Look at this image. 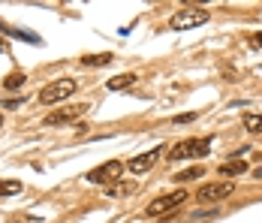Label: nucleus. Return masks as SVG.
I'll list each match as a JSON object with an SVG mask.
<instances>
[{"instance_id": "1", "label": "nucleus", "mask_w": 262, "mask_h": 223, "mask_svg": "<svg viewBox=\"0 0 262 223\" xmlns=\"http://www.w3.org/2000/svg\"><path fill=\"white\" fill-rule=\"evenodd\" d=\"M208 18H211L208 9L193 6V9H181V12H175V15L169 18V27H172V30H193V27L208 25Z\"/></svg>"}, {"instance_id": "2", "label": "nucleus", "mask_w": 262, "mask_h": 223, "mask_svg": "<svg viewBox=\"0 0 262 223\" xmlns=\"http://www.w3.org/2000/svg\"><path fill=\"white\" fill-rule=\"evenodd\" d=\"M76 91H79V82H76V78H60V82H54V85H49V88L39 91V103L54 106V103H63L67 97H73Z\"/></svg>"}, {"instance_id": "3", "label": "nucleus", "mask_w": 262, "mask_h": 223, "mask_svg": "<svg viewBox=\"0 0 262 223\" xmlns=\"http://www.w3.org/2000/svg\"><path fill=\"white\" fill-rule=\"evenodd\" d=\"M211 148V139H184L178 145L169 148V160H193V157H205Z\"/></svg>"}, {"instance_id": "4", "label": "nucleus", "mask_w": 262, "mask_h": 223, "mask_svg": "<svg viewBox=\"0 0 262 223\" xmlns=\"http://www.w3.org/2000/svg\"><path fill=\"white\" fill-rule=\"evenodd\" d=\"M235 193V181H214V184H202L196 199L199 202H220V199Z\"/></svg>"}, {"instance_id": "5", "label": "nucleus", "mask_w": 262, "mask_h": 223, "mask_svg": "<svg viewBox=\"0 0 262 223\" xmlns=\"http://www.w3.org/2000/svg\"><path fill=\"white\" fill-rule=\"evenodd\" d=\"M181 202H187V190H175V193H169V196H160L154 199L148 208H145V214L148 217H163V214H169L175 205H181Z\"/></svg>"}, {"instance_id": "6", "label": "nucleus", "mask_w": 262, "mask_h": 223, "mask_svg": "<svg viewBox=\"0 0 262 223\" xmlns=\"http://www.w3.org/2000/svg\"><path fill=\"white\" fill-rule=\"evenodd\" d=\"M121 172H124V163L121 160H108L103 166H97L94 172H88V181L91 184H108V181H118Z\"/></svg>"}, {"instance_id": "7", "label": "nucleus", "mask_w": 262, "mask_h": 223, "mask_svg": "<svg viewBox=\"0 0 262 223\" xmlns=\"http://www.w3.org/2000/svg\"><path fill=\"white\" fill-rule=\"evenodd\" d=\"M91 106H73V109H60V112H52L49 118H46V124L49 127H60V124H70V121H76V118H81L84 112H88Z\"/></svg>"}, {"instance_id": "8", "label": "nucleus", "mask_w": 262, "mask_h": 223, "mask_svg": "<svg viewBox=\"0 0 262 223\" xmlns=\"http://www.w3.org/2000/svg\"><path fill=\"white\" fill-rule=\"evenodd\" d=\"M157 157H160V148L157 151H148V154H139V157H133V160H130V172H136V175L148 172V169L157 163Z\"/></svg>"}, {"instance_id": "9", "label": "nucleus", "mask_w": 262, "mask_h": 223, "mask_svg": "<svg viewBox=\"0 0 262 223\" xmlns=\"http://www.w3.org/2000/svg\"><path fill=\"white\" fill-rule=\"evenodd\" d=\"M217 172L226 175V178H235V175L247 172V163H244V160H229V163H220V166H217Z\"/></svg>"}, {"instance_id": "10", "label": "nucleus", "mask_w": 262, "mask_h": 223, "mask_svg": "<svg viewBox=\"0 0 262 223\" xmlns=\"http://www.w3.org/2000/svg\"><path fill=\"white\" fill-rule=\"evenodd\" d=\"M133 85H136V73H124V75H115L108 82V91H127Z\"/></svg>"}, {"instance_id": "11", "label": "nucleus", "mask_w": 262, "mask_h": 223, "mask_svg": "<svg viewBox=\"0 0 262 223\" xmlns=\"http://www.w3.org/2000/svg\"><path fill=\"white\" fill-rule=\"evenodd\" d=\"M241 121H244V130H247V133H262V115H256V112H244Z\"/></svg>"}, {"instance_id": "12", "label": "nucleus", "mask_w": 262, "mask_h": 223, "mask_svg": "<svg viewBox=\"0 0 262 223\" xmlns=\"http://www.w3.org/2000/svg\"><path fill=\"white\" fill-rule=\"evenodd\" d=\"M81 64H84V67H108V64H112V54H108V51H103V54H84Z\"/></svg>"}, {"instance_id": "13", "label": "nucleus", "mask_w": 262, "mask_h": 223, "mask_svg": "<svg viewBox=\"0 0 262 223\" xmlns=\"http://www.w3.org/2000/svg\"><path fill=\"white\" fill-rule=\"evenodd\" d=\"M0 30H3V33H12V39H27V43H33V46H39V36H33L30 30H15V27H6V25H0Z\"/></svg>"}, {"instance_id": "14", "label": "nucleus", "mask_w": 262, "mask_h": 223, "mask_svg": "<svg viewBox=\"0 0 262 223\" xmlns=\"http://www.w3.org/2000/svg\"><path fill=\"white\" fill-rule=\"evenodd\" d=\"M25 190L21 181H0V196H18Z\"/></svg>"}, {"instance_id": "15", "label": "nucleus", "mask_w": 262, "mask_h": 223, "mask_svg": "<svg viewBox=\"0 0 262 223\" xmlns=\"http://www.w3.org/2000/svg\"><path fill=\"white\" fill-rule=\"evenodd\" d=\"M25 82H27L25 73H9L6 78H3V88H6V91H18V88H21Z\"/></svg>"}, {"instance_id": "16", "label": "nucleus", "mask_w": 262, "mask_h": 223, "mask_svg": "<svg viewBox=\"0 0 262 223\" xmlns=\"http://www.w3.org/2000/svg\"><path fill=\"white\" fill-rule=\"evenodd\" d=\"M202 175H205V169H202V166H190V169H187V172H181L175 181H193V178H202Z\"/></svg>"}, {"instance_id": "17", "label": "nucleus", "mask_w": 262, "mask_h": 223, "mask_svg": "<svg viewBox=\"0 0 262 223\" xmlns=\"http://www.w3.org/2000/svg\"><path fill=\"white\" fill-rule=\"evenodd\" d=\"M220 211H217V205L208 208V211H193V220H208V217H217Z\"/></svg>"}, {"instance_id": "18", "label": "nucleus", "mask_w": 262, "mask_h": 223, "mask_svg": "<svg viewBox=\"0 0 262 223\" xmlns=\"http://www.w3.org/2000/svg\"><path fill=\"white\" fill-rule=\"evenodd\" d=\"M196 121V112H187V115H175V124H190Z\"/></svg>"}, {"instance_id": "19", "label": "nucleus", "mask_w": 262, "mask_h": 223, "mask_svg": "<svg viewBox=\"0 0 262 223\" xmlns=\"http://www.w3.org/2000/svg\"><path fill=\"white\" fill-rule=\"evenodd\" d=\"M250 46L253 49H262V33H250Z\"/></svg>"}, {"instance_id": "20", "label": "nucleus", "mask_w": 262, "mask_h": 223, "mask_svg": "<svg viewBox=\"0 0 262 223\" xmlns=\"http://www.w3.org/2000/svg\"><path fill=\"white\" fill-rule=\"evenodd\" d=\"M253 175H256V178H262V166H259V169H253Z\"/></svg>"}, {"instance_id": "21", "label": "nucleus", "mask_w": 262, "mask_h": 223, "mask_svg": "<svg viewBox=\"0 0 262 223\" xmlns=\"http://www.w3.org/2000/svg\"><path fill=\"white\" fill-rule=\"evenodd\" d=\"M0 127H3V115H0Z\"/></svg>"}]
</instances>
